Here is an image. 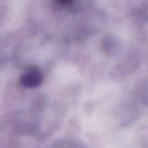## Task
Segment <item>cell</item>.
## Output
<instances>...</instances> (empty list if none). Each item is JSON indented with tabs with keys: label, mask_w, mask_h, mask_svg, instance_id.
<instances>
[{
	"label": "cell",
	"mask_w": 148,
	"mask_h": 148,
	"mask_svg": "<svg viewBox=\"0 0 148 148\" xmlns=\"http://www.w3.org/2000/svg\"><path fill=\"white\" fill-rule=\"evenodd\" d=\"M56 1H58L59 3H68L70 1H72V0H56Z\"/></svg>",
	"instance_id": "7a4b0ae2"
},
{
	"label": "cell",
	"mask_w": 148,
	"mask_h": 148,
	"mask_svg": "<svg viewBox=\"0 0 148 148\" xmlns=\"http://www.w3.org/2000/svg\"><path fill=\"white\" fill-rule=\"evenodd\" d=\"M42 80H43L42 72L36 67L27 69L21 78V84L27 88H34V87L38 86L42 82Z\"/></svg>",
	"instance_id": "6da1fadb"
}]
</instances>
